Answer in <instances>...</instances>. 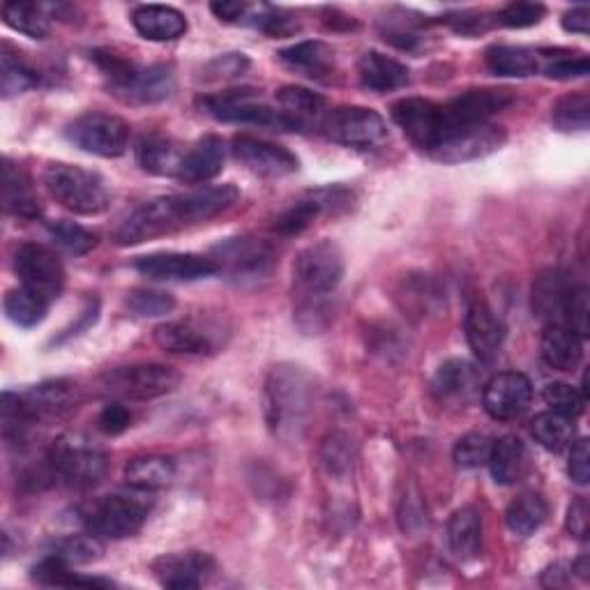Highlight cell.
I'll use <instances>...</instances> for the list:
<instances>
[{
    "label": "cell",
    "instance_id": "cell-45",
    "mask_svg": "<svg viewBox=\"0 0 590 590\" xmlns=\"http://www.w3.org/2000/svg\"><path fill=\"white\" fill-rule=\"evenodd\" d=\"M0 66H3V72H0V86H3V98H14L26 92L28 88H33L38 83L36 70H30L23 58L19 53H12L8 47L0 56Z\"/></svg>",
    "mask_w": 590,
    "mask_h": 590
},
{
    "label": "cell",
    "instance_id": "cell-56",
    "mask_svg": "<svg viewBox=\"0 0 590 590\" xmlns=\"http://www.w3.org/2000/svg\"><path fill=\"white\" fill-rule=\"evenodd\" d=\"M130 424H132V413L128 411V407H122L118 401L104 407V411L98 418V427L104 433H109V437H118V433L130 429Z\"/></svg>",
    "mask_w": 590,
    "mask_h": 590
},
{
    "label": "cell",
    "instance_id": "cell-62",
    "mask_svg": "<svg viewBox=\"0 0 590 590\" xmlns=\"http://www.w3.org/2000/svg\"><path fill=\"white\" fill-rule=\"evenodd\" d=\"M96 319H98V302H92V304L86 309V312H83L81 321H79L77 326H72L70 330H66V334L60 337V341L68 339V337H74V334H79V332H81V328H88L90 323H96Z\"/></svg>",
    "mask_w": 590,
    "mask_h": 590
},
{
    "label": "cell",
    "instance_id": "cell-13",
    "mask_svg": "<svg viewBox=\"0 0 590 590\" xmlns=\"http://www.w3.org/2000/svg\"><path fill=\"white\" fill-rule=\"evenodd\" d=\"M326 132L334 143L369 150L388 139L386 120L364 107H339L326 120Z\"/></svg>",
    "mask_w": 590,
    "mask_h": 590
},
{
    "label": "cell",
    "instance_id": "cell-51",
    "mask_svg": "<svg viewBox=\"0 0 590 590\" xmlns=\"http://www.w3.org/2000/svg\"><path fill=\"white\" fill-rule=\"evenodd\" d=\"M321 461L330 476H347L351 471V443L344 433H330L321 448Z\"/></svg>",
    "mask_w": 590,
    "mask_h": 590
},
{
    "label": "cell",
    "instance_id": "cell-28",
    "mask_svg": "<svg viewBox=\"0 0 590 590\" xmlns=\"http://www.w3.org/2000/svg\"><path fill=\"white\" fill-rule=\"evenodd\" d=\"M23 399L30 407V411L36 413V418H40V416L58 418V416H66L72 409H77L79 390L72 381L58 379V381H47V383L36 386L33 390H28L23 394Z\"/></svg>",
    "mask_w": 590,
    "mask_h": 590
},
{
    "label": "cell",
    "instance_id": "cell-18",
    "mask_svg": "<svg viewBox=\"0 0 590 590\" xmlns=\"http://www.w3.org/2000/svg\"><path fill=\"white\" fill-rule=\"evenodd\" d=\"M217 572L212 556L203 551H180L164 553L152 563V574L164 588L171 590H194L210 581Z\"/></svg>",
    "mask_w": 590,
    "mask_h": 590
},
{
    "label": "cell",
    "instance_id": "cell-59",
    "mask_svg": "<svg viewBox=\"0 0 590 590\" xmlns=\"http://www.w3.org/2000/svg\"><path fill=\"white\" fill-rule=\"evenodd\" d=\"M210 10L217 19L229 21V23H240V21L247 23L252 14V6H244V3H212Z\"/></svg>",
    "mask_w": 590,
    "mask_h": 590
},
{
    "label": "cell",
    "instance_id": "cell-20",
    "mask_svg": "<svg viewBox=\"0 0 590 590\" xmlns=\"http://www.w3.org/2000/svg\"><path fill=\"white\" fill-rule=\"evenodd\" d=\"M349 203H351V194L339 188L309 192L304 199L296 201L289 210L279 214L274 231L279 236H289V238L298 236L304 229L312 227L317 217H321L323 212H332L337 208H349Z\"/></svg>",
    "mask_w": 590,
    "mask_h": 590
},
{
    "label": "cell",
    "instance_id": "cell-52",
    "mask_svg": "<svg viewBox=\"0 0 590 590\" xmlns=\"http://www.w3.org/2000/svg\"><path fill=\"white\" fill-rule=\"evenodd\" d=\"M590 70L586 56H553L549 58V63L544 66V74L556 81H570V79H581Z\"/></svg>",
    "mask_w": 590,
    "mask_h": 590
},
{
    "label": "cell",
    "instance_id": "cell-60",
    "mask_svg": "<svg viewBox=\"0 0 590 590\" xmlns=\"http://www.w3.org/2000/svg\"><path fill=\"white\" fill-rule=\"evenodd\" d=\"M568 531L579 540H586L588 536V506L583 499L574 501L568 510Z\"/></svg>",
    "mask_w": 590,
    "mask_h": 590
},
{
    "label": "cell",
    "instance_id": "cell-19",
    "mask_svg": "<svg viewBox=\"0 0 590 590\" xmlns=\"http://www.w3.org/2000/svg\"><path fill=\"white\" fill-rule=\"evenodd\" d=\"M270 244L257 238H231L214 247V263L236 279H259L272 266Z\"/></svg>",
    "mask_w": 590,
    "mask_h": 590
},
{
    "label": "cell",
    "instance_id": "cell-58",
    "mask_svg": "<svg viewBox=\"0 0 590 590\" xmlns=\"http://www.w3.org/2000/svg\"><path fill=\"white\" fill-rule=\"evenodd\" d=\"M420 496L418 493H407V499H403V508H401V528H403V531H416V523H418V528H422L424 526V510H422V506H420Z\"/></svg>",
    "mask_w": 590,
    "mask_h": 590
},
{
    "label": "cell",
    "instance_id": "cell-44",
    "mask_svg": "<svg viewBox=\"0 0 590 590\" xmlns=\"http://www.w3.org/2000/svg\"><path fill=\"white\" fill-rule=\"evenodd\" d=\"M553 126L561 132H583L590 122V102L583 92L558 100L551 111Z\"/></svg>",
    "mask_w": 590,
    "mask_h": 590
},
{
    "label": "cell",
    "instance_id": "cell-6",
    "mask_svg": "<svg viewBox=\"0 0 590 590\" xmlns=\"http://www.w3.org/2000/svg\"><path fill=\"white\" fill-rule=\"evenodd\" d=\"M178 386H180L178 371L160 362L118 367L107 371V374L100 379L102 392L132 401H148L171 394Z\"/></svg>",
    "mask_w": 590,
    "mask_h": 590
},
{
    "label": "cell",
    "instance_id": "cell-16",
    "mask_svg": "<svg viewBox=\"0 0 590 590\" xmlns=\"http://www.w3.org/2000/svg\"><path fill=\"white\" fill-rule=\"evenodd\" d=\"M533 399V386L519 371H503L496 374L482 392V407L493 420H517L521 418Z\"/></svg>",
    "mask_w": 590,
    "mask_h": 590
},
{
    "label": "cell",
    "instance_id": "cell-30",
    "mask_svg": "<svg viewBox=\"0 0 590 590\" xmlns=\"http://www.w3.org/2000/svg\"><path fill=\"white\" fill-rule=\"evenodd\" d=\"M542 358L551 369L572 371L583 358L581 337L563 323H551L542 334Z\"/></svg>",
    "mask_w": 590,
    "mask_h": 590
},
{
    "label": "cell",
    "instance_id": "cell-23",
    "mask_svg": "<svg viewBox=\"0 0 590 590\" xmlns=\"http://www.w3.org/2000/svg\"><path fill=\"white\" fill-rule=\"evenodd\" d=\"M154 344L162 351L178 356H210L214 353V339L194 321H169L154 328Z\"/></svg>",
    "mask_w": 590,
    "mask_h": 590
},
{
    "label": "cell",
    "instance_id": "cell-5",
    "mask_svg": "<svg viewBox=\"0 0 590 590\" xmlns=\"http://www.w3.org/2000/svg\"><path fill=\"white\" fill-rule=\"evenodd\" d=\"M199 107L214 120L236 122V126H261L282 132H302L300 122L287 116L282 109H272L259 100L254 90H227L217 96H206Z\"/></svg>",
    "mask_w": 590,
    "mask_h": 590
},
{
    "label": "cell",
    "instance_id": "cell-50",
    "mask_svg": "<svg viewBox=\"0 0 590 590\" xmlns=\"http://www.w3.org/2000/svg\"><path fill=\"white\" fill-rule=\"evenodd\" d=\"M176 300L169 293L150 291V289H134L128 296V309L137 317L152 319V317H167L173 312Z\"/></svg>",
    "mask_w": 590,
    "mask_h": 590
},
{
    "label": "cell",
    "instance_id": "cell-43",
    "mask_svg": "<svg viewBox=\"0 0 590 590\" xmlns=\"http://www.w3.org/2000/svg\"><path fill=\"white\" fill-rule=\"evenodd\" d=\"M3 19L17 33L33 40H44L49 36V17L44 6L36 3H6Z\"/></svg>",
    "mask_w": 590,
    "mask_h": 590
},
{
    "label": "cell",
    "instance_id": "cell-7",
    "mask_svg": "<svg viewBox=\"0 0 590 590\" xmlns=\"http://www.w3.org/2000/svg\"><path fill=\"white\" fill-rule=\"evenodd\" d=\"M68 139L83 152L111 160L126 154L130 146V126L118 116L92 111L72 122Z\"/></svg>",
    "mask_w": 590,
    "mask_h": 590
},
{
    "label": "cell",
    "instance_id": "cell-32",
    "mask_svg": "<svg viewBox=\"0 0 590 590\" xmlns=\"http://www.w3.org/2000/svg\"><path fill=\"white\" fill-rule=\"evenodd\" d=\"M182 158H184V150L167 137H146L137 148L139 167L152 176H176L178 178Z\"/></svg>",
    "mask_w": 590,
    "mask_h": 590
},
{
    "label": "cell",
    "instance_id": "cell-49",
    "mask_svg": "<svg viewBox=\"0 0 590 590\" xmlns=\"http://www.w3.org/2000/svg\"><path fill=\"white\" fill-rule=\"evenodd\" d=\"M56 556L63 558L70 566H86L98 561L100 553H102V544L100 538L96 536H72L68 540H60L53 549Z\"/></svg>",
    "mask_w": 590,
    "mask_h": 590
},
{
    "label": "cell",
    "instance_id": "cell-34",
    "mask_svg": "<svg viewBox=\"0 0 590 590\" xmlns=\"http://www.w3.org/2000/svg\"><path fill=\"white\" fill-rule=\"evenodd\" d=\"M176 480V463L162 454L137 457L126 466V482L134 489L158 491Z\"/></svg>",
    "mask_w": 590,
    "mask_h": 590
},
{
    "label": "cell",
    "instance_id": "cell-4",
    "mask_svg": "<svg viewBox=\"0 0 590 590\" xmlns=\"http://www.w3.org/2000/svg\"><path fill=\"white\" fill-rule=\"evenodd\" d=\"M150 510L152 499L143 489L132 487L130 491L104 496V499L92 506V510L86 514L88 533L104 540H126L141 531Z\"/></svg>",
    "mask_w": 590,
    "mask_h": 590
},
{
    "label": "cell",
    "instance_id": "cell-8",
    "mask_svg": "<svg viewBox=\"0 0 590 590\" xmlns=\"http://www.w3.org/2000/svg\"><path fill=\"white\" fill-rule=\"evenodd\" d=\"M512 104H514V96H512V90H506V88H478V90L461 92V96H457L452 102L441 107L443 109L441 141L457 130L484 126L491 116L506 111Z\"/></svg>",
    "mask_w": 590,
    "mask_h": 590
},
{
    "label": "cell",
    "instance_id": "cell-3",
    "mask_svg": "<svg viewBox=\"0 0 590 590\" xmlns=\"http://www.w3.org/2000/svg\"><path fill=\"white\" fill-rule=\"evenodd\" d=\"M42 182L51 199L74 214H100L111 201L104 178L74 164H49L42 173Z\"/></svg>",
    "mask_w": 590,
    "mask_h": 590
},
{
    "label": "cell",
    "instance_id": "cell-57",
    "mask_svg": "<svg viewBox=\"0 0 590 590\" xmlns=\"http://www.w3.org/2000/svg\"><path fill=\"white\" fill-rule=\"evenodd\" d=\"M568 473H570V478L577 484H588V478H590V448H588L586 439H581V441H577L572 446Z\"/></svg>",
    "mask_w": 590,
    "mask_h": 590
},
{
    "label": "cell",
    "instance_id": "cell-37",
    "mask_svg": "<svg viewBox=\"0 0 590 590\" xmlns=\"http://www.w3.org/2000/svg\"><path fill=\"white\" fill-rule=\"evenodd\" d=\"M547 517H549V508L542 496L536 491H526L510 503L506 512V523L514 536L528 538L538 531V528L547 521Z\"/></svg>",
    "mask_w": 590,
    "mask_h": 590
},
{
    "label": "cell",
    "instance_id": "cell-29",
    "mask_svg": "<svg viewBox=\"0 0 590 590\" xmlns=\"http://www.w3.org/2000/svg\"><path fill=\"white\" fill-rule=\"evenodd\" d=\"M282 63L309 79H328L334 72V51L323 42H298L279 51Z\"/></svg>",
    "mask_w": 590,
    "mask_h": 590
},
{
    "label": "cell",
    "instance_id": "cell-11",
    "mask_svg": "<svg viewBox=\"0 0 590 590\" xmlns=\"http://www.w3.org/2000/svg\"><path fill=\"white\" fill-rule=\"evenodd\" d=\"M240 192L236 184H208V188H197L182 194L164 197L176 231L182 227H192L212 220V217L236 206Z\"/></svg>",
    "mask_w": 590,
    "mask_h": 590
},
{
    "label": "cell",
    "instance_id": "cell-55",
    "mask_svg": "<svg viewBox=\"0 0 590 590\" xmlns=\"http://www.w3.org/2000/svg\"><path fill=\"white\" fill-rule=\"evenodd\" d=\"M247 68H250V60H247L244 53H224L220 58L210 60V63L206 66V79H210V81L236 79Z\"/></svg>",
    "mask_w": 590,
    "mask_h": 590
},
{
    "label": "cell",
    "instance_id": "cell-2",
    "mask_svg": "<svg viewBox=\"0 0 590 590\" xmlns=\"http://www.w3.org/2000/svg\"><path fill=\"white\" fill-rule=\"evenodd\" d=\"M344 254L332 240H321L304 247L293 263V282L300 298L298 323L309 319V330H319L317 319L326 314V298L337 291L344 279Z\"/></svg>",
    "mask_w": 590,
    "mask_h": 590
},
{
    "label": "cell",
    "instance_id": "cell-46",
    "mask_svg": "<svg viewBox=\"0 0 590 590\" xmlns=\"http://www.w3.org/2000/svg\"><path fill=\"white\" fill-rule=\"evenodd\" d=\"M49 236L53 238V242L58 247H63L68 254H74V257L88 254L92 247L98 244V236L96 233H90L88 229H83V227H79L74 222H68V220L51 222L49 224Z\"/></svg>",
    "mask_w": 590,
    "mask_h": 590
},
{
    "label": "cell",
    "instance_id": "cell-22",
    "mask_svg": "<svg viewBox=\"0 0 590 590\" xmlns=\"http://www.w3.org/2000/svg\"><path fill=\"white\" fill-rule=\"evenodd\" d=\"M113 90V96L120 98L122 102L130 104H154L171 98V92L176 88L173 74L164 66H154L148 70L137 68L132 77L126 81H120L116 86H109Z\"/></svg>",
    "mask_w": 590,
    "mask_h": 590
},
{
    "label": "cell",
    "instance_id": "cell-24",
    "mask_svg": "<svg viewBox=\"0 0 590 590\" xmlns=\"http://www.w3.org/2000/svg\"><path fill=\"white\" fill-rule=\"evenodd\" d=\"M224 162H227L224 141L220 137H203L190 150H184L178 178L190 184L208 182L222 173Z\"/></svg>",
    "mask_w": 590,
    "mask_h": 590
},
{
    "label": "cell",
    "instance_id": "cell-42",
    "mask_svg": "<svg viewBox=\"0 0 590 590\" xmlns=\"http://www.w3.org/2000/svg\"><path fill=\"white\" fill-rule=\"evenodd\" d=\"M533 439L549 452H563L568 446H572L574 439V424L570 418H563L558 413H540L531 422Z\"/></svg>",
    "mask_w": 590,
    "mask_h": 590
},
{
    "label": "cell",
    "instance_id": "cell-39",
    "mask_svg": "<svg viewBox=\"0 0 590 590\" xmlns=\"http://www.w3.org/2000/svg\"><path fill=\"white\" fill-rule=\"evenodd\" d=\"M30 577H33L42 586H88V588H107L111 581L98 579V577H81L72 572V566L63 558L51 553L44 561H40L33 570H30Z\"/></svg>",
    "mask_w": 590,
    "mask_h": 590
},
{
    "label": "cell",
    "instance_id": "cell-48",
    "mask_svg": "<svg viewBox=\"0 0 590 590\" xmlns=\"http://www.w3.org/2000/svg\"><path fill=\"white\" fill-rule=\"evenodd\" d=\"M542 397L553 413L570 418V420L579 418L586 409V397L568 383H547L542 390Z\"/></svg>",
    "mask_w": 590,
    "mask_h": 590
},
{
    "label": "cell",
    "instance_id": "cell-38",
    "mask_svg": "<svg viewBox=\"0 0 590 590\" xmlns=\"http://www.w3.org/2000/svg\"><path fill=\"white\" fill-rule=\"evenodd\" d=\"M478 388V374L466 360H448L433 377V392L441 399H466Z\"/></svg>",
    "mask_w": 590,
    "mask_h": 590
},
{
    "label": "cell",
    "instance_id": "cell-17",
    "mask_svg": "<svg viewBox=\"0 0 590 590\" xmlns=\"http://www.w3.org/2000/svg\"><path fill=\"white\" fill-rule=\"evenodd\" d=\"M233 158L247 169L257 176L263 178H282L289 173H296L300 162L291 150L284 146H277L257 137H236L233 139Z\"/></svg>",
    "mask_w": 590,
    "mask_h": 590
},
{
    "label": "cell",
    "instance_id": "cell-15",
    "mask_svg": "<svg viewBox=\"0 0 590 590\" xmlns=\"http://www.w3.org/2000/svg\"><path fill=\"white\" fill-rule=\"evenodd\" d=\"M134 270L154 282H197V279L212 277L220 272L214 259L201 254H182V252H158L139 257Z\"/></svg>",
    "mask_w": 590,
    "mask_h": 590
},
{
    "label": "cell",
    "instance_id": "cell-21",
    "mask_svg": "<svg viewBox=\"0 0 590 590\" xmlns=\"http://www.w3.org/2000/svg\"><path fill=\"white\" fill-rule=\"evenodd\" d=\"M466 339L473 356L489 364L501 353V347L506 341V326L496 317L484 302L471 304L469 314H466Z\"/></svg>",
    "mask_w": 590,
    "mask_h": 590
},
{
    "label": "cell",
    "instance_id": "cell-36",
    "mask_svg": "<svg viewBox=\"0 0 590 590\" xmlns=\"http://www.w3.org/2000/svg\"><path fill=\"white\" fill-rule=\"evenodd\" d=\"M487 68L496 77H533L540 70V53L526 47H491L487 51Z\"/></svg>",
    "mask_w": 590,
    "mask_h": 590
},
{
    "label": "cell",
    "instance_id": "cell-54",
    "mask_svg": "<svg viewBox=\"0 0 590 590\" xmlns=\"http://www.w3.org/2000/svg\"><path fill=\"white\" fill-rule=\"evenodd\" d=\"M547 14V8L542 3H510L506 10H501L499 21L508 28H531L538 26Z\"/></svg>",
    "mask_w": 590,
    "mask_h": 590
},
{
    "label": "cell",
    "instance_id": "cell-35",
    "mask_svg": "<svg viewBox=\"0 0 590 590\" xmlns=\"http://www.w3.org/2000/svg\"><path fill=\"white\" fill-rule=\"evenodd\" d=\"M3 203L8 212L23 217V220H38L42 214V206L30 188V180L12 162H6L3 167Z\"/></svg>",
    "mask_w": 590,
    "mask_h": 590
},
{
    "label": "cell",
    "instance_id": "cell-1",
    "mask_svg": "<svg viewBox=\"0 0 590 590\" xmlns=\"http://www.w3.org/2000/svg\"><path fill=\"white\" fill-rule=\"evenodd\" d=\"M312 409V383L302 367L277 364L270 369L263 392L266 424L274 439L296 443L302 439Z\"/></svg>",
    "mask_w": 590,
    "mask_h": 590
},
{
    "label": "cell",
    "instance_id": "cell-10",
    "mask_svg": "<svg viewBox=\"0 0 590 590\" xmlns=\"http://www.w3.org/2000/svg\"><path fill=\"white\" fill-rule=\"evenodd\" d=\"M14 270L21 279V287L33 291L49 304L58 300L66 287V268L60 259L44 244L26 242L14 254Z\"/></svg>",
    "mask_w": 590,
    "mask_h": 590
},
{
    "label": "cell",
    "instance_id": "cell-53",
    "mask_svg": "<svg viewBox=\"0 0 590 590\" xmlns=\"http://www.w3.org/2000/svg\"><path fill=\"white\" fill-rule=\"evenodd\" d=\"M588 312H590V304H588V289L586 287H577L570 291L568 302H566V321L568 328L572 332H577L581 339L588 334Z\"/></svg>",
    "mask_w": 590,
    "mask_h": 590
},
{
    "label": "cell",
    "instance_id": "cell-12",
    "mask_svg": "<svg viewBox=\"0 0 590 590\" xmlns=\"http://www.w3.org/2000/svg\"><path fill=\"white\" fill-rule=\"evenodd\" d=\"M508 141V132L493 122H484V126L466 128L448 134L439 146H433L427 154L431 160L443 164H463L476 162L487 158V154L503 148Z\"/></svg>",
    "mask_w": 590,
    "mask_h": 590
},
{
    "label": "cell",
    "instance_id": "cell-47",
    "mask_svg": "<svg viewBox=\"0 0 590 590\" xmlns=\"http://www.w3.org/2000/svg\"><path fill=\"white\" fill-rule=\"evenodd\" d=\"M491 446L493 441L487 437V433H480V431L466 433V437H461L452 450L454 463L459 466V469H480V466L489 461Z\"/></svg>",
    "mask_w": 590,
    "mask_h": 590
},
{
    "label": "cell",
    "instance_id": "cell-40",
    "mask_svg": "<svg viewBox=\"0 0 590 590\" xmlns=\"http://www.w3.org/2000/svg\"><path fill=\"white\" fill-rule=\"evenodd\" d=\"M277 104L287 116L300 122L302 130L312 118H319L326 109V100L314 90H307L300 86H284L277 92Z\"/></svg>",
    "mask_w": 590,
    "mask_h": 590
},
{
    "label": "cell",
    "instance_id": "cell-31",
    "mask_svg": "<svg viewBox=\"0 0 590 590\" xmlns=\"http://www.w3.org/2000/svg\"><path fill=\"white\" fill-rule=\"evenodd\" d=\"M448 544L459 561H473L482 551V517L476 508H461L450 517Z\"/></svg>",
    "mask_w": 590,
    "mask_h": 590
},
{
    "label": "cell",
    "instance_id": "cell-61",
    "mask_svg": "<svg viewBox=\"0 0 590 590\" xmlns=\"http://www.w3.org/2000/svg\"><path fill=\"white\" fill-rule=\"evenodd\" d=\"M563 28L568 33H577V36H588L590 30V12L586 6L572 8L570 12L563 14Z\"/></svg>",
    "mask_w": 590,
    "mask_h": 590
},
{
    "label": "cell",
    "instance_id": "cell-25",
    "mask_svg": "<svg viewBox=\"0 0 590 590\" xmlns=\"http://www.w3.org/2000/svg\"><path fill=\"white\" fill-rule=\"evenodd\" d=\"M137 33L150 42H171L188 33V19L169 6H139L132 12Z\"/></svg>",
    "mask_w": 590,
    "mask_h": 590
},
{
    "label": "cell",
    "instance_id": "cell-26",
    "mask_svg": "<svg viewBox=\"0 0 590 590\" xmlns=\"http://www.w3.org/2000/svg\"><path fill=\"white\" fill-rule=\"evenodd\" d=\"M489 471L499 484H517L531 471V454L517 437H503L491 446Z\"/></svg>",
    "mask_w": 590,
    "mask_h": 590
},
{
    "label": "cell",
    "instance_id": "cell-9",
    "mask_svg": "<svg viewBox=\"0 0 590 590\" xmlns=\"http://www.w3.org/2000/svg\"><path fill=\"white\" fill-rule=\"evenodd\" d=\"M51 463L56 476L77 489L100 484L109 471V457L88 441L74 437L56 443Z\"/></svg>",
    "mask_w": 590,
    "mask_h": 590
},
{
    "label": "cell",
    "instance_id": "cell-27",
    "mask_svg": "<svg viewBox=\"0 0 590 590\" xmlns=\"http://www.w3.org/2000/svg\"><path fill=\"white\" fill-rule=\"evenodd\" d=\"M358 77L369 90L390 92L409 83V68L381 51H367L358 63Z\"/></svg>",
    "mask_w": 590,
    "mask_h": 590
},
{
    "label": "cell",
    "instance_id": "cell-33",
    "mask_svg": "<svg viewBox=\"0 0 590 590\" xmlns=\"http://www.w3.org/2000/svg\"><path fill=\"white\" fill-rule=\"evenodd\" d=\"M572 287L568 284V279L563 272L549 270L538 277V282L533 284V309L540 319H549L558 323V319L566 312V302L570 296Z\"/></svg>",
    "mask_w": 590,
    "mask_h": 590
},
{
    "label": "cell",
    "instance_id": "cell-14",
    "mask_svg": "<svg viewBox=\"0 0 590 590\" xmlns=\"http://www.w3.org/2000/svg\"><path fill=\"white\" fill-rule=\"evenodd\" d=\"M390 113L399 130L424 152H429L443 137V109L437 102L407 98L394 102Z\"/></svg>",
    "mask_w": 590,
    "mask_h": 590
},
{
    "label": "cell",
    "instance_id": "cell-41",
    "mask_svg": "<svg viewBox=\"0 0 590 590\" xmlns=\"http://www.w3.org/2000/svg\"><path fill=\"white\" fill-rule=\"evenodd\" d=\"M49 302L28 291L26 287L12 289L6 296V314L19 328H36L47 319Z\"/></svg>",
    "mask_w": 590,
    "mask_h": 590
}]
</instances>
